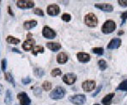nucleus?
Instances as JSON below:
<instances>
[{"label": "nucleus", "instance_id": "f257e3e1", "mask_svg": "<svg viewBox=\"0 0 127 105\" xmlns=\"http://www.w3.org/2000/svg\"><path fill=\"white\" fill-rule=\"evenodd\" d=\"M116 29V24L114 20L108 19L107 21L104 22V24L102 26V32L103 34H110L114 32Z\"/></svg>", "mask_w": 127, "mask_h": 105}, {"label": "nucleus", "instance_id": "f03ea898", "mask_svg": "<svg viewBox=\"0 0 127 105\" xmlns=\"http://www.w3.org/2000/svg\"><path fill=\"white\" fill-rule=\"evenodd\" d=\"M65 93H66V92H65L64 88H62V87L58 86L50 92L49 97L52 99H61V98H63L64 97Z\"/></svg>", "mask_w": 127, "mask_h": 105}, {"label": "nucleus", "instance_id": "7ed1b4c3", "mask_svg": "<svg viewBox=\"0 0 127 105\" xmlns=\"http://www.w3.org/2000/svg\"><path fill=\"white\" fill-rule=\"evenodd\" d=\"M84 23L87 25L88 27H96L97 25V18L94 14L89 13L86 15L84 18Z\"/></svg>", "mask_w": 127, "mask_h": 105}, {"label": "nucleus", "instance_id": "20e7f679", "mask_svg": "<svg viewBox=\"0 0 127 105\" xmlns=\"http://www.w3.org/2000/svg\"><path fill=\"white\" fill-rule=\"evenodd\" d=\"M69 100L75 105H82L87 101V98L84 94H76V95L69 97Z\"/></svg>", "mask_w": 127, "mask_h": 105}, {"label": "nucleus", "instance_id": "39448f33", "mask_svg": "<svg viewBox=\"0 0 127 105\" xmlns=\"http://www.w3.org/2000/svg\"><path fill=\"white\" fill-rule=\"evenodd\" d=\"M77 79V76L75 73H72V72H69V73H66L63 76L62 80L64 83H66L67 85H73L75 82V81Z\"/></svg>", "mask_w": 127, "mask_h": 105}, {"label": "nucleus", "instance_id": "423d86ee", "mask_svg": "<svg viewBox=\"0 0 127 105\" xmlns=\"http://www.w3.org/2000/svg\"><path fill=\"white\" fill-rule=\"evenodd\" d=\"M42 35L47 39H54L56 37V32L53 29H51L49 26H44L42 29Z\"/></svg>", "mask_w": 127, "mask_h": 105}, {"label": "nucleus", "instance_id": "0eeeda50", "mask_svg": "<svg viewBox=\"0 0 127 105\" xmlns=\"http://www.w3.org/2000/svg\"><path fill=\"white\" fill-rule=\"evenodd\" d=\"M17 98H18V100L20 101V105H30L31 103H32L29 96L25 92H20V93H18Z\"/></svg>", "mask_w": 127, "mask_h": 105}, {"label": "nucleus", "instance_id": "6e6552de", "mask_svg": "<svg viewBox=\"0 0 127 105\" xmlns=\"http://www.w3.org/2000/svg\"><path fill=\"white\" fill-rule=\"evenodd\" d=\"M96 88V82L93 80H87L82 82V89L85 92H92Z\"/></svg>", "mask_w": 127, "mask_h": 105}, {"label": "nucleus", "instance_id": "1a4fd4ad", "mask_svg": "<svg viewBox=\"0 0 127 105\" xmlns=\"http://www.w3.org/2000/svg\"><path fill=\"white\" fill-rule=\"evenodd\" d=\"M47 13L50 16H56L60 13V8L57 4H50L47 8Z\"/></svg>", "mask_w": 127, "mask_h": 105}, {"label": "nucleus", "instance_id": "9d476101", "mask_svg": "<svg viewBox=\"0 0 127 105\" xmlns=\"http://www.w3.org/2000/svg\"><path fill=\"white\" fill-rule=\"evenodd\" d=\"M35 43H36V41H35L34 39H32V38H28L26 40H25L24 43L22 44V48L26 50V51H30V50H32L33 49V46L35 45Z\"/></svg>", "mask_w": 127, "mask_h": 105}, {"label": "nucleus", "instance_id": "9b49d317", "mask_svg": "<svg viewBox=\"0 0 127 105\" xmlns=\"http://www.w3.org/2000/svg\"><path fill=\"white\" fill-rule=\"evenodd\" d=\"M34 2L29 0H20L17 1V6L20 9H31L34 7Z\"/></svg>", "mask_w": 127, "mask_h": 105}, {"label": "nucleus", "instance_id": "f8f14e48", "mask_svg": "<svg viewBox=\"0 0 127 105\" xmlns=\"http://www.w3.org/2000/svg\"><path fill=\"white\" fill-rule=\"evenodd\" d=\"M95 7L97 9L102 10V11H104V12H112L114 10V7L113 5L109 4V3H96L95 4Z\"/></svg>", "mask_w": 127, "mask_h": 105}, {"label": "nucleus", "instance_id": "ddd939ff", "mask_svg": "<svg viewBox=\"0 0 127 105\" xmlns=\"http://www.w3.org/2000/svg\"><path fill=\"white\" fill-rule=\"evenodd\" d=\"M121 45V40L120 38H114L110 40L107 46L108 49H118Z\"/></svg>", "mask_w": 127, "mask_h": 105}, {"label": "nucleus", "instance_id": "4468645a", "mask_svg": "<svg viewBox=\"0 0 127 105\" xmlns=\"http://www.w3.org/2000/svg\"><path fill=\"white\" fill-rule=\"evenodd\" d=\"M77 59L81 63H87L91 59V56L88 53H85V52H78L77 53Z\"/></svg>", "mask_w": 127, "mask_h": 105}, {"label": "nucleus", "instance_id": "2eb2a0df", "mask_svg": "<svg viewBox=\"0 0 127 105\" xmlns=\"http://www.w3.org/2000/svg\"><path fill=\"white\" fill-rule=\"evenodd\" d=\"M46 45L49 50L54 52L58 51L61 48V45L59 43H57V42H48V43L46 44Z\"/></svg>", "mask_w": 127, "mask_h": 105}, {"label": "nucleus", "instance_id": "dca6fc26", "mask_svg": "<svg viewBox=\"0 0 127 105\" xmlns=\"http://www.w3.org/2000/svg\"><path fill=\"white\" fill-rule=\"evenodd\" d=\"M69 57L68 56L66 55V54L64 53V52H60L59 54H58V56H57V62L59 64H64L67 62V60H68Z\"/></svg>", "mask_w": 127, "mask_h": 105}, {"label": "nucleus", "instance_id": "f3484780", "mask_svg": "<svg viewBox=\"0 0 127 105\" xmlns=\"http://www.w3.org/2000/svg\"><path fill=\"white\" fill-rule=\"evenodd\" d=\"M36 25H37V21L35 19H32V20H26V21H25L23 26L26 30H29L31 29H32V28L36 27Z\"/></svg>", "mask_w": 127, "mask_h": 105}, {"label": "nucleus", "instance_id": "a211bd4d", "mask_svg": "<svg viewBox=\"0 0 127 105\" xmlns=\"http://www.w3.org/2000/svg\"><path fill=\"white\" fill-rule=\"evenodd\" d=\"M115 96L114 92H111V93H108L106 96H104V98L102 99V104L104 105H109L111 104V101L114 98V97Z\"/></svg>", "mask_w": 127, "mask_h": 105}, {"label": "nucleus", "instance_id": "6ab92c4d", "mask_svg": "<svg viewBox=\"0 0 127 105\" xmlns=\"http://www.w3.org/2000/svg\"><path fill=\"white\" fill-rule=\"evenodd\" d=\"M13 101V95H12L10 90H7L5 94V98H4V103L7 105H10Z\"/></svg>", "mask_w": 127, "mask_h": 105}, {"label": "nucleus", "instance_id": "aec40b11", "mask_svg": "<svg viewBox=\"0 0 127 105\" xmlns=\"http://www.w3.org/2000/svg\"><path fill=\"white\" fill-rule=\"evenodd\" d=\"M6 41L8 42L9 44H12V45H17L20 42V39H17V38L14 37V36H11V35H9L6 39Z\"/></svg>", "mask_w": 127, "mask_h": 105}, {"label": "nucleus", "instance_id": "412c9836", "mask_svg": "<svg viewBox=\"0 0 127 105\" xmlns=\"http://www.w3.org/2000/svg\"><path fill=\"white\" fill-rule=\"evenodd\" d=\"M44 52V48L41 45H36L32 49V54L34 56H36L38 53H43Z\"/></svg>", "mask_w": 127, "mask_h": 105}, {"label": "nucleus", "instance_id": "4be33fe9", "mask_svg": "<svg viewBox=\"0 0 127 105\" xmlns=\"http://www.w3.org/2000/svg\"><path fill=\"white\" fill-rule=\"evenodd\" d=\"M116 90H120V91H127V79L124 80L123 82H120V84L118 86V88H116Z\"/></svg>", "mask_w": 127, "mask_h": 105}, {"label": "nucleus", "instance_id": "5701e85b", "mask_svg": "<svg viewBox=\"0 0 127 105\" xmlns=\"http://www.w3.org/2000/svg\"><path fill=\"white\" fill-rule=\"evenodd\" d=\"M4 78H5V80L7 81V82H10V83H12L14 86H15V80H14L13 76H12L11 74L9 73V72H7V73H5Z\"/></svg>", "mask_w": 127, "mask_h": 105}, {"label": "nucleus", "instance_id": "b1692460", "mask_svg": "<svg viewBox=\"0 0 127 105\" xmlns=\"http://www.w3.org/2000/svg\"><path fill=\"white\" fill-rule=\"evenodd\" d=\"M92 51H93L94 54H97L98 56H102L104 52V50H103V48H102V47H94L92 49Z\"/></svg>", "mask_w": 127, "mask_h": 105}, {"label": "nucleus", "instance_id": "393cba45", "mask_svg": "<svg viewBox=\"0 0 127 105\" xmlns=\"http://www.w3.org/2000/svg\"><path fill=\"white\" fill-rule=\"evenodd\" d=\"M97 63H98V66H99L100 70H101V71L106 70V68H107V62H106L105 60H99Z\"/></svg>", "mask_w": 127, "mask_h": 105}, {"label": "nucleus", "instance_id": "a878e982", "mask_svg": "<svg viewBox=\"0 0 127 105\" xmlns=\"http://www.w3.org/2000/svg\"><path fill=\"white\" fill-rule=\"evenodd\" d=\"M42 88L45 91H50L52 89V83L48 81H45V82L42 83Z\"/></svg>", "mask_w": 127, "mask_h": 105}, {"label": "nucleus", "instance_id": "bb28decb", "mask_svg": "<svg viewBox=\"0 0 127 105\" xmlns=\"http://www.w3.org/2000/svg\"><path fill=\"white\" fill-rule=\"evenodd\" d=\"M34 74L38 77H42L44 75V71L41 68H35L34 70Z\"/></svg>", "mask_w": 127, "mask_h": 105}, {"label": "nucleus", "instance_id": "cd10ccee", "mask_svg": "<svg viewBox=\"0 0 127 105\" xmlns=\"http://www.w3.org/2000/svg\"><path fill=\"white\" fill-rule=\"evenodd\" d=\"M61 74H62V72H61V70L59 69V68H54V69L52 70V72H51V75L54 76V77L60 76Z\"/></svg>", "mask_w": 127, "mask_h": 105}, {"label": "nucleus", "instance_id": "c85d7f7f", "mask_svg": "<svg viewBox=\"0 0 127 105\" xmlns=\"http://www.w3.org/2000/svg\"><path fill=\"white\" fill-rule=\"evenodd\" d=\"M61 19H62L63 21H64V22H69L71 20V16L69 14L64 13V14H63L62 16H61Z\"/></svg>", "mask_w": 127, "mask_h": 105}, {"label": "nucleus", "instance_id": "c756f323", "mask_svg": "<svg viewBox=\"0 0 127 105\" xmlns=\"http://www.w3.org/2000/svg\"><path fill=\"white\" fill-rule=\"evenodd\" d=\"M34 14L38 16H41V17H43L44 16V13H43V10L41 9H34Z\"/></svg>", "mask_w": 127, "mask_h": 105}, {"label": "nucleus", "instance_id": "7c9ffc66", "mask_svg": "<svg viewBox=\"0 0 127 105\" xmlns=\"http://www.w3.org/2000/svg\"><path fill=\"white\" fill-rule=\"evenodd\" d=\"M120 18L122 19V24H121V25H123L127 20V11L123 12V13L121 14V15H120Z\"/></svg>", "mask_w": 127, "mask_h": 105}, {"label": "nucleus", "instance_id": "2f4dec72", "mask_svg": "<svg viewBox=\"0 0 127 105\" xmlns=\"http://www.w3.org/2000/svg\"><path fill=\"white\" fill-rule=\"evenodd\" d=\"M1 64H2V70H3V72H5L6 67H7V60L3 59L1 61Z\"/></svg>", "mask_w": 127, "mask_h": 105}, {"label": "nucleus", "instance_id": "473e14b6", "mask_svg": "<svg viewBox=\"0 0 127 105\" xmlns=\"http://www.w3.org/2000/svg\"><path fill=\"white\" fill-rule=\"evenodd\" d=\"M34 93L36 96H39L42 94V89L40 88H34Z\"/></svg>", "mask_w": 127, "mask_h": 105}, {"label": "nucleus", "instance_id": "72a5a7b5", "mask_svg": "<svg viewBox=\"0 0 127 105\" xmlns=\"http://www.w3.org/2000/svg\"><path fill=\"white\" fill-rule=\"evenodd\" d=\"M21 82L23 84H28L32 82V79H31L29 76H27V77H26V78H23V79L21 80Z\"/></svg>", "mask_w": 127, "mask_h": 105}, {"label": "nucleus", "instance_id": "f704fd0d", "mask_svg": "<svg viewBox=\"0 0 127 105\" xmlns=\"http://www.w3.org/2000/svg\"><path fill=\"white\" fill-rule=\"evenodd\" d=\"M118 3L122 7H127V0H119Z\"/></svg>", "mask_w": 127, "mask_h": 105}, {"label": "nucleus", "instance_id": "c9c22d12", "mask_svg": "<svg viewBox=\"0 0 127 105\" xmlns=\"http://www.w3.org/2000/svg\"><path fill=\"white\" fill-rule=\"evenodd\" d=\"M101 89H102V86H99V87H98V88H97V90H96V92H94V93L93 94V97H96V96H97L98 92H99L100 91H101Z\"/></svg>", "mask_w": 127, "mask_h": 105}, {"label": "nucleus", "instance_id": "e433bc0d", "mask_svg": "<svg viewBox=\"0 0 127 105\" xmlns=\"http://www.w3.org/2000/svg\"><path fill=\"white\" fill-rule=\"evenodd\" d=\"M8 9H9V15H14L13 12L11 11V9H10V7H8Z\"/></svg>", "mask_w": 127, "mask_h": 105}, {"label": "nucleus", "instance_id": "4c0bfd02", "mask_svg": "<svg viewBox=\"0 0 127 105\" xmlns=\"http://www.w3.org/2000/svg\"><path fill=\"white\" fill-rule=\"evenodd\" d=\"M12 50H13V51H15V52H17V53H20V51H19L17 49H12Z\"/></svg>", "mask_w": 127, "mask_h": 105}, {"label": "nucleus", "instance_id": "58836bf2", "mask_svg": "<svg viewBox=\"0 0 127 105\" xmlns=\"http://www.w3.org/2000/svg\"><path fill=\"white\" fill-rule=\"evenodd\" d=\"M124 34V31H120V32H118V35H121Z\"/></svg>", "mask_w": 127, "mask_h": 105}, {"label": "nucleus", "instance_id": "ea45409f", "mask_svg": "<svg viewBox=\"0 0 127 105\" xmlns=\"http://www.w3.org/2000/svg\"><path fill=\"white\" fill-rule=\"evenodd\" d=\"M93 105H100V104H93Z\"/></svg>", "mask_w": 127, "mask_h": 105}]
</instances>
